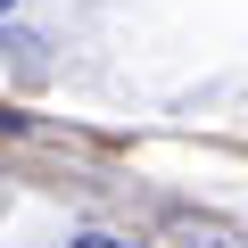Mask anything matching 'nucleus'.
I'll return each mask as SVG.
<instances>
[{
  "instance_id": "obj_1",
  "label": "nucleus",
  "mask_w": 248,
  "mask_h": 248,
  "mask_svg": "<svg viewBox=\"0 0 248 248\" xmlns=\"http://www.w3.org/2000/svg\"><path fill=\"white\" fill-rule=\"evenodd\" d=\"M75 248H124V240H108V232H83V240H75Z\"/></svg>"
},
{
  "instance_id": "obj_2",
  "label": "nucleus",
  "mask_w": 248,
  "mask_h": 248,
  "mask_svg": "<svg viewBox=\"0 0 248 248\" xmlns=\"http://www.w3.org/2000/svg\"><path fill=\"white\" fill-rule=\"evenodd\" d=\"M9 9H17V0H0V17H9Z\"/></svg>"
}]
</instances>
